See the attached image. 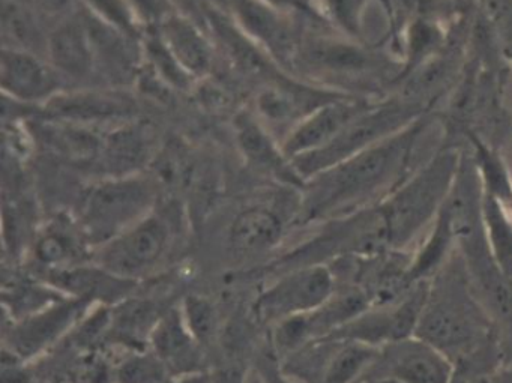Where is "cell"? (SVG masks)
<instances>
[{"instance_id": "cell-5", "label": "cell", "mask_w": 512, "mask_h": 383, "mask_svg": "<svg viewBox=\"0 0 512 383\" xmlns=\"http://www.w3.org/2000/svg\"><path fill=\"white\" fill-rule=\"evenodd\" d=\"M458 170L460 163L454 154L439 155L380 202L388 218L394 250H406L439 215L454 187Z\"/></svg>"}, {"instance_id": "cell-31", "label": "cell", "mask_w": 512, "mask_h": 383, "mask_svg": "<svg viewBox=\"0 0 512 383\" xmlns=\"http://www.w3.org/2000/svg\"><path fill=\"white\" fill-rule=\"evenodd\" d=\"M256 356L245 353L220 352L209 361L212 383H247V374Z\"/></svg>"}, {"instance_id": "cell-18", "label": "cell", "mask_w": 512, "mask_h": 383, "mask_svg": "<svg viewBox=\"0 0 512 383\" xmlns=\"http://www.w3.org/2000/svg\"><path fill=\"white\" fill-rule=\"evenodd\" d=\"M236 25L275 62H295V35L286 13L268 7L260 0H230Z\"/></svg>"}, {"instance_id": "cell-17", "label": "cell", "mask_w": 512, "mask_h": 383, "mask_svg": "<svg viewBox=\"0 0 512 383\" xmlns=\"http://www.w3.org/2000/svg\"><path fill=\"white\" fill-rule=\"evenodd\" d=\"M368 107L358 101L335 98L305 116L281 139V148L289 160L310 154L328 145L347 125L367 112Z\"/></svg>"}, {"instance_id": "cell-24", "label": "cell", "mask_w": 512, "mask_h": 383, "mask_svg": "<svg viewBox=\"0 0 512 383\" xmlns=\"http://www.w3.org/2000/svg\"><path fill=\"white\" fill-rule=\"evenodd\" d=\"M64 293L32 274L23 265L4 263L2 307L4 319L19 320L64 298Z\"/></svg>"}, {"instance_id": "cell-29", "label": "cell", "mask_w": 512, "mask_h": 383, "mask_svg": "<svg viewBox=\"0 0 512 383\" xmlns=\"http://www.w3.org/2000/svg\"><path fill=\"white\" fill-rule=\"evenodd\" d=\"M2 34L4 47L8 49L26 50L37 55L47 52V40L41 35L37 20L20 0H4Z\"/></svg>"}, {"instance_id": "cell-27", "label": "cell", "mask_w": 512, "mask_h": 383, "mask_svg": "<svg viewBox=\"0 0 512 383\" xmlns=\"http://www.w3.org/2000/svg\"><path fill=\"white\" fill-rule=\"evenodd\" d=\"M506 353L500 335L452 362L449 383H496Z\"/></svg>"}, {"instance_id": "cell-21", "label": "cell", "mask_w": 512, "mask_h": 383, "mask_svg": "<svg viewBox=\"0 0 512 383\" xmlns=\"http://www.w3.org/2000/svg\"><path fill=\"white\" fill-rule=\"evenodd\" d=\"M47 61L59 76L86 80L94 73L97 53L88 23L77 17L62 20L47 38Z\"/></svg>"}, {"instance_id": "cell-22", "label": "cell", "mask_w": 512, "mask_h": 383, "mask_svg": "<svg viewBox=\"0 0 512 383\" xmlns=\"http://www.w3.org/2000/svg\"><path fill=\"white\" fill-rule=\"evenodd\" d=\"M164 46L190 79H205L214 67V50L202 31L187 17L172 13L158 25Z\"/></svg>"}, {"instance_id": "cell-6", "label": "cell", "mask_w": 512, "mask_h": 383, "mask_svg": "<svg viewBox=\"0 0 512 383\" xmlns=\"http://www.w3.org/2000/svg\"><path fill=\"white\" fill-rule=\"evenodd\" d=\"M293 224H298V215L266 203L245 205L235 212L221 239L227 277H238L268 265L283 251Z\"/></svg>"}, {"instance_id": "cell-25", "label": "cell", "mask_w": 512, "mask_h": 383, "mask_svg": "<svg viewBox=\"0 0 512 383\" xmlns=\"http://www.w3.org/2000/svg\"><path fill=\"white\" fill-rule=\"evenodd\" d=\"M179 308L185 323L209 358L220 340L227 308L217 299L202 292L185 293L179 302Z\"/></svg>"}, {"instance_id": "cell-15", "label": "cell", "mask_w": 512, "mask_h": 383, "mask_svg": "<svg viewBox=\"0 0 512 383\" xmlns=\"http://www.w3.org/2000/svg\"><path fill=\"white\" fill-rule=\"evenodd\" d=\"M148 349L157 356L172 380L209 371L208 356L185 323L179 304L158 320L149 337Z\"/></svg>"}, {"instance_id": "cell-34", "label": "cell", "mask_w": 512, "mask_h": 383, "mask_svg": "<svg viewBox=\"0 0 512 383\" xmlns=\"http://www.w3.org/2000/svg\"><path fill=\"white\" fill-rule=\"evenodd\" d=\"M35 4L43 13L59 17L64 16L73 7V0H35Z\"/></svg>"}, {"instance_id": "cell-4", "label": "cell", "mask_w": 512, "mask_h": 383, "mask_svg": "<svg viewBox=\"0 0 512 383\" xmlns=\"http://www.w3.org/2000/svg\"><path fill=\"white\" fill-rule=\"evenodd\" d=\"M154 179L146 176H106L86 188L74 217L95 248L121 235L158 205Z\"/></svg>"}, {"instance_id": "cell-33", "label": "cell", "mask_w": 512, "mask_h": 383, "mask_svg": "<svg viewBox=\"0 0 512 383\" xmlns=\"http://www.w3.org/2000/svg\"><path fill=\"white\" fill-rule=\"evenodd\" d=\"M2 383H35V364L23 361L19 356L2 349Z\"/></svg>"}, {"instance_id": "cell-30", "label": "cell", "mask_w": 512, "mask_h": 383, "mask_svg": "<svg viewBox=\"0 0 512 383\" xmlns=\"http://www.w3.org/2000/svg\"><path fill=\"white\" fill-rule=\"evenodd\" d=\"M85 4L95 19L127 37H136L139 25L136 13L128 0H85Z\"/></svg>"}, {"instance_id": "cell-19", "label": "cell", "mask_w": 512, "mask_h": 383, "mask_svg": "<svg viewBox=\"0 0 512 383\" xmlns=\"http://www.w3.org/2000/svg\"><path fill=\"white\" fill-rule=\"evenodd\" d=\"M58 77L50 62L26 50L2 49L0 83L5 94L22 103L49 101L58 94Z\"/></svg>"}, {"instance_id": "cell-32", "label": "cell", "mask_w": 512, "mask_h": 383, "mask_svg": "<svg viewBox=\"0 0 512 383\" xmlns=\"http://www.w3.org/2000/svg\"><path fill=\"white\" fill-rule=\"evenodd\" d=\"M247 383H299L298 380L284 373L281 361L266 343L257 353L247 374Z\"/></svg>"}, {"instance_id": "cell-23", "label": "cell", "mask_w": 512, "mask_h": 383, "mask_svg": "<svg viewBox=\"0 0 512 383\" xmlns=\"http://www.w3.org/2000/svg\"><path fill=\"white\" fill-rule=\"evenodd\" d=\"M133 110V103L127 97L113 92L56 94L52 100L47 101V112L53 118L79 125L125 119Z\"/></svg>"}, {"instance_id": "cell-13", "label": "cell", "mask_w": 512, "mask_h": 383, "mask_svg": "<svg viewBox=\"0 0 512 383\" xmlns=\"http://www.w3.org/2000/svg\"><path fill=\"white\" fill-rule=\"evenodd\" d=\"M452 362L421 338L407 337L385 344L364 377H389L401 383H449Z\"/></svg>"}, {"instance_id": "cell-16", "label": "cell", "mask_w": 512, "mask_h": 383, "mask_svg": "<svg viewBox=\"0 0 512 383\" xmlns=\"http://www.w3.org/2000/svg\"><path fill=\"white\" fill-rule=\"evenodd\" d=\"M70 298L92 302L97 307H115L137 292L142 283L125 280L107 271L97 262L85 263L62 271L37 275Z\"/></svg>"}, {"instance_id": "cell-36", "label": "cell", "mask_w": 512, "mask_h": 383, "mask_svg": "<svg viewBox=\"0 0 512 383\" xmlns=\"http://www.w3.org/2000/svg\"><path fill=\"white\" fill-rule=\"evenodd\" d=\"M170 383H212L209 373L197 374V376L184 377V379L172 380Z\"/></svg>"}, {"instance_id": "cell-8", "label": "cell", "mask_w": 512, "mask_h": 383, "mask_svg": "<svg viewBox=\"0 0 512 383\" xmlns=\"http://www.w3.org/2000/svg\"><path fill=\"white\" fill-rule=\"evenodd\" d=\"M97 305L83 299H58L19 320L4 319L2 349L26 362L43 361L55 352Z\"/></svg>"}, {"instance_id": "cell-11", "label": "cell", "mask_w": 512, "mask_h": 383, "mask_svg": "<svg viewBox=\"0 0 512 383\" xmlns=\"http://www.w3.org/2000/svg\"><path fill=\"white\" fill-rule=\"evenodd\" d=\"M428 281L419 283L404 298L385 305H371L352 322L326 338L358 341L379 347L413 337L427 299Z\"/></svg>"}, {"instance_id": "cell-1", "label": "cell", "mask_w": 512, "mask_h": 383, "mask_svg": "<svg viewBox=\"0 0 512 383\" xmlns=\"http://www.w3.org/2000/svg\"><path fill=\"white\" fill-rule=\"evenodd\" d=\"M412 145L413 133L398 134L308 179L301 191L298 226L376 205L373 200L380 193L403 182Z\"/></svg>"}, {"instance_id": "cell-37", "label": "cell", "mask_w": 512, "mask_h": 383, "mask_svg": "<svg viewBox=\"0 0 512 383\" xmlns=\"http://www.w3.org/2000/svg\"><path fill=\"white\" fill-rule=\"evenodd\" d=\"M358 383H401L398 380L389 379V377H364Z\"/></svg>"}, {"instance_id": "cell-14", "label": "cell", "mask_w": 512, "mask_h": 383, "mask_svg": "<svg viewBox=\"0 0 512 383\" xmlns=\"http://www.w3.org/2000/svg\"><path fill=\"white\" fill-rule=\"evenodd\" d=\"M235 136L248 169L284 188L302 191L304 179L296 172L292 160L284 154L281 143L260 122L256 113L242 112L236 116Z\"/></svg>"}, {"instance_id": "cell-28", "label": "cell", "mask_w": 512, "mask_h": 383, "mask_svg": "<svg viewBox=\"0 0 512 383\" xmlns=\"http://www.w3.org/2000/svg\"><path fill=\"white\" fill-rule=\"evenodd\" d=\"M482 194V220L488 247L500 271L512 284V217L499 200Z\"/></svg>"}, {"instance_id": "cell-10", "label": "cell", "mask_w": 512, "mask_h": 383, "mask_svg": "<svg viewBox=\"0 0 512 383\" xmlns=\"http://www.w3.org/2000/svg\"><path fill=\"white\" fill-rule=\"evenodd\" d=\"M410 118V110L403 107L392 106L385 109H368L347 125L337 137L328 145L310 154L292 160L296 172L305 182L319 173L355 157L359 152L365 151L376 142H382L389 131L397 128L401 121Z\"/></svg>"}, {"instance_id": "cell-7", "label": "cell", "mask_w": 512, "mask_h": 383, "mask_svg": "<svg viewBox=\"0 0 512 383\" xmlns=\"http://www.w3.org/2000/svg\"><path fill=\"white\" fill-rule=\"evenodd\" d=\"M337 287L328 265L289 269L260 283L250 299L257 322L268 331L287 317L307 314L319 308Z\"/></svg>"}, {"instance_id": "cell-2", "label": "cell", "mask_w": 512, "mask_h": 383, "mask_svg": "<svg viewBox=\"0 0 512 383\" xmlns=\"http://www.w3.org/2000/svg\"><path fill=\"white\" fill-rule=\"evenodd\" d=\"M415 335L439 349L451 362L500 335L458 251L428 281L427 299Z\"/></svg>"}, {"instance_id": "cell-35", "label": "cell", "mask_w": 512, "mask_h": 383, "mask_svg": "<svg viewBox=\"0 0 512 383\" xmlns=\"http://www.w3.org/2000/svg\"><path fill=\"white\" fill-rule=\"evenodd\" d=\"M263 4L268 7L274 8V10L281 11V13H292L295 10H301L304 2L302 0H260Z\"/></svg>"}, {"instance_id": "cell-26", "label": "cell", "mask_w": 512, "mask_h": 383, "mask_svg": "<svg viewBox=\"0 0 512 383\" xmlns=\"http://www.w3.org/2000/svg\"><path fill=\"white\" fill-rule=\"evenodd\" d=\"M296 59L310 70L326 74L355 73L370 65L361 50L331 40L308 41L298 49Z\"/></svg>"}, {"instance_id": "cell-12", "label": "cell", "mask_w": 512, "mask_h": 383, "mask_svg": "<svg viewBox=\"0 0 512 383\" xmlns=\"http://www.w3.org/2000/svg\"><path fill=\"white\" fill-rule=\"evenodd\" d=\"M95 250L74 214L59 212L38 227L22 265L35 275L62 271L95 262Z\"/></svg>"}, {"instance_id": "cell-20", "label": "cell", "mask_w": 512, "mask_h": 383, "mask_svg": "<svg viewBox=\"0 0 512 383\" xmlns=\"http://www.w3.org/2000/svg\"><path fill=\"white\" fill-rule=\"evenodd\" d=\"M332 100L335 98L317 97L314 92L302 86L290 85L277 77L263 83L257 94L254 113L271 133L272 128H286L287 134L305 116Z\"/></svg>"}, {"instance_id": "cell-9", "label": "cell", "mask_w": 512, "mask_h": 383, "mask_svg": "<svg viewBox=\"0 0 512 383\" xmlns=\"http://www.w3.org/2000/svg\"><path fill=\"white\" fill-rule=\"evenodd\" d=\"M377 350L358 341L322 338L283 359L281 367L299 383H358Z\"/></svg>"}, {"instance_id": "cell-3", "label": "cell", "mask_w": 512, "mask_h": 383, "mask_svg": "<svg viewBox=\"0 0 512 383\" xmlns=\"http://www.w3.org/2000/svg\"><path fill=\"white\" fill-rule=\"evenodd\" d=\"M187 224L178 205L160 206L95 250V262L125 280L146 283L181 265Z\"/></svg>"}]
</instances>
